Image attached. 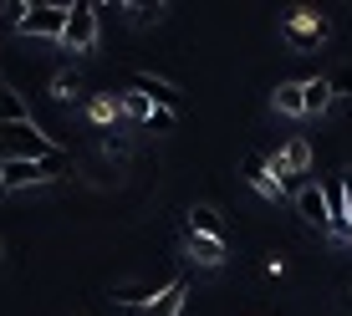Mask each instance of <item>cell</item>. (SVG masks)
<instances>
[{
    "instance_id": "1",
    "label": "cell",
    "mask_w": 352,
    "mask_h": 316,
    "mask_svg": "<svg viewBox=\"0 0 352 316\" xmlns=\"http://www.w3.org/2000/svg\"><path fill=\"white\" fill-rule=\"evenodd\" d=\"M0 158H31V163H52V158H67L56 148L52 138H46L36 123H10L0 128Z\"/></svg>"
},
{
    "instance_id": "2",
    "label": "cell",
    "mask_w": 352,
    "mask_h": 316,
    "mask_svg": "<svg viewBox=\"0 0 352 316\" xmlns=\"http://www.w3.org/2000/svg\"><path fill=\"white\" fill-rule=\"evenodd\" d=\"M281 36H286V46H296V52H317L327 41V21L317 10H307V5H291L286 21H281Z\"/></svg>"
},
{
    "instance_id": "3",
    "label": "cell",
    "mask_w": 352,
    "mask_h": 316,
    "mask_svg": "<svg viewBox=\"0 0 352 316\" xmlns=\"http://www.w3.org/2000/svg\"><path fill=\"white\" fill-rule=\"evenodd\" d=\"M16 31H21V36H46V41H62V31H67V5H21Z\"/></svg>"
},
{
    "instance_id": "4",
    "label": "cell",
    "mask_w": 352,
    "mask_h": 316,
    "mask_svg": "<svg viewBox=\"0 0 352 316\" xmlns=\"http://www.w3.org/2000/svg\"><path fill=\"white\" fill-rule=\"evenodd\" d=\"M97 46V5H67V31H62V52L87 56Z\"/></svg>"
},
{
    "instance_id": "5",
    "label": "cell",
    "mask_w": 352,
    "mask_h": 316,
    "mask_svg": "<svg viewBox=\"0 0 352 316\" xmlns=\"http://www.w3.org/2000/svg\"><path fill=\"white\" fill-rule=\"evenodd\" d=\"M291 210L301 214L307 225H317V229H327V194H322V184H296V194H291Z\"/></svg>"
},
{
    "instance_id": "6",
    "label": "cell",
    "mask_w": 352,
    "mask_h": 316,
    "mask_svg": "<svg viewBox=\"0 0 352 316\" xmlns=\"http://www.w3.org/2000/svg\"><path fill=\"white\" fill-rule=\"evenodd\" d=\"M133 92H143L153 107H168V113H179V87L168 77H153V71H133Z\"/></svg>"
},
{
    "instance_id": "7",
    "label": "cell",
    "mask_w": 352,
    "mask_h": 316,
    "mask_svg": "<svg viewBox=\"0 0 352 316\" xmlns=\"http://www.w3.org/2000/svg\"><path fill=\"white\" fill-rule=\"evenodd\" d=\"M240 168H245V184L256 189V194H265V199H291V189H286L281 179L271 174V168H265V158H256V153H250Z\"/></svg>"
},
{
    "instance_id": "8",
    "label": "cell",
    "mask_w": 352,
    "mask_h": 316,
    "mask_svg": "<svg viewBox=\"0 0 352 316\" xmlns=\"http://www.w3.org/2000/svg\"><path fill=\"white\" fill-rule=\"evenodd\" d=\"M189 235H204V240H225L220 210H214V204H194V210H189Z\"/></svg>"
},
{
    "instance_id": "9",
    "label": "cell",
    "mask_w": 352,
    "mask_h": 316,
    "mask_svg": "<svg viewBox=\"0 0 352 316\" xmlns=\"http://www.w3.org/2000/svg\"><path fill=\"white\" fill-rule=\"evenodd\" d=\"M184 301H189V275H174V281L164 286V296L153 301V316H179Z\"/></svg>"
},
{
    "instance_id": "10",
    "label": "cell",
    "mask_w": 352,
    "mask_h": 316,
    "mask_svg": "<svg viewBox=\"0 0 352 316\" xmlns=\"http://www.w3.org/2000/svg\"><path fill=\"white\" fill-rule=\"evenodd\" d=\"M164 296V286H153V281H138V286H118L113 291V301L118 306H148L153 311V301Z\"/></svg>"
},
{
    "instance_id": "11",
    "label": "cell",
    "mask_w": 352,
    "mask_h": 316,
    "mask_svg": "<svg viewBox=\"0 0 352 316\" xmlns=\"http://www.w3.org/2000/svg\"><path fill=\"white\" fill-rule=\"evenodd\" d=\"M301 97H307V117H317V113H327V107L337 102V97H332V82H327V77L301 82Z\"/></svg>"
},
{
    "instance_id": "12",
    "label": "cell",
    "mask_w": 352,
    "mask_h": 316,
    "mask_svg": "<svg viewBox=\"0 0 352 316\" xmlns=\"http://www.w3.org/2000/svg\"><path fill=\"white\" fill-rule=\"evenodd\" d=\"M10 123H31V107L21 102L16 87H6V82H0V128H10Z\"/></svg>"
},
{
    "instance_id": "13",
    "label": "cell",
    "mask_w": 352,
    "mask_h": 316,
    "mask_svg": "<svg viewBox=\"0 0 352 316\" xmlns=\"http://www.w3.org/2000/svg\"><path fill=\"white\" fill-rule=\"evenodd\" d=\"M271 102H276V113H286V117H307V97H301V82H281Z\"/></svg>"
},
{
    "instance_id": "14",
    "label": "cell",
    "mask_w": 352,
    "mask_h": 316,
    "mask_svg": "<svg viewBox=\"0 0 352 316\" xmlns=\"http://www.w3.org/2000/svg\"><path fill=\"white\" fill-rule=\"evenodd\" d=\"M189 255L204 265V271H214V265H225V240H204V235H189Z\"/></svg>"
},
{
    "instance_id": "15",
    "label": "cell",
    "mask_w": 352,
    "mask_h": 316,
    "mask_svg": "<svg viewBox=\"0 0 352 316\" xmlns=\"http://www.w3.org/2000/svg\"><path fill=\"white\" fill-rule=\"evenodd\" d=\"M118 102H123V117H128V123H148V117H153V102H148L143 92H123Z\"/></svg>"
},
{
    "instance_id": "16",
    "label": "cell",
    "mask_w": 352,
    "mask_h": 316,
    "mask_svg": "<svg viewBox=\"0 0 352 316\" xmlns=\"http://www.w3.org/2000/svg\"><path fill=\"white\" fill-rule=\"evenodd\" d=\"M77 92H82V77H77V71H56V77H52V92H46V97H52V102H72Z\"/></svg>"
},
{
    "instance_id": "17",
    "label": "cell",
    "mask_w": 352,
    "mask_h": 316,
    "mask_svg": "<svg viewBox=\"0 0 352 316\" xmlns=\"http://www.w3.org/2000/svg\"><path fill=\"white\" fill-rule=\"evenodd\" d=\"M118 117H123V102H118V97L113 92H107V97H92V123H118Z\"/></svg>"
},
{
    "instance_id": "18",
    "label": "cell",
    "mask_w": 352,
    "mask_h": 316,
    "mask_svg": "<svg viewBox=\"0 0 352 316\" xmlns=\"http://www.w3.org/2000/svg\"><path fill=\"white\" fill-rule=\"evenodd\" d=\"M123 10H128L133 26H148V21L159 26V21H164V5H123Z\"/></svg>"
},
{
    "instance_id": "19",
    "label": "cell",
    "mask_w": 352,
    "mask_h": 316,
    "mask_svg": "<svg viewBox=\"0 0 352 316\" xmlns=\"http://www.w3.org/2000/svg\"><path fill=\"white\" fill-rule=\"evenodd\" d=\"M332 97H352V67H342V71H332Z\"/></svg>"
},
{
    "instance_id": "20",
    "label": "cell",
    "mask_w": 352,
    "mask_h": 316,
    "mask_svg": "<svg viewBox=\"0 0 352 316\" xmlns=\"http://www.w3.org/2000/svg\"><path fill=\"white\" fill-rule=\"evenodd\" d=\"M179 123V113H168V107H153V117H148V128H159V133H168Z\"/></svg>"
},
{
    "instance_id": "21",
    "label": "cell",
    "mask_w": 352,
    "mask_h": 316,
    "mask_svg": "<svg viewBox=\"0 0 352 316\" xmlns=\"http://www.w3.org/2000/svg\"><path fill=\"white\" fill-rule=\"evenodd\" d=\"M342 184H347V210H352V179H342Z\"/></svg>"
},
{
    "instance_id": "22",
    "label": "cell",
    "mask_w": 352,
    "mask_h": 316,
    "mask_svg": "<svg viewBox=\"0 0 352 316\" xmlns=\"http://www.w3.org/2000/svg\"><path fill=\"white\" fill-rule=\"evenodd\" d=\"M0 250H6V245H0Z\"/></svg>"
}]
</instances>
